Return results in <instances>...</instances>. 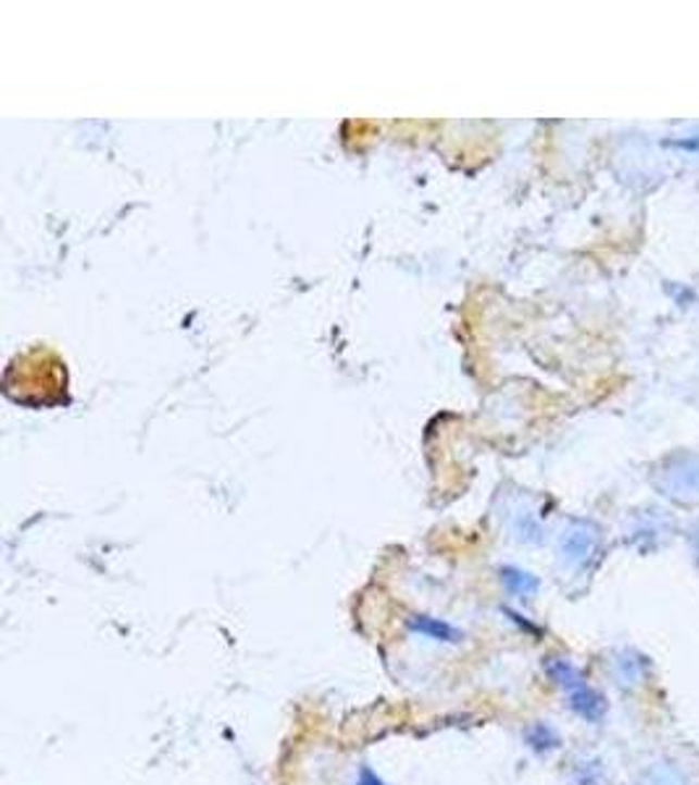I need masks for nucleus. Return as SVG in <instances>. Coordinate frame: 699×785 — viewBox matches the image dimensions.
I'll use <instances>...</instances> for the list:
<instances>
[{
	"mask_svg": "<svg viewBox=\"0 0 699 785\" xmlns=\"http://www.w3.org/2000/svg\"><path fill=\"white\" fill-rule=\"evenodd\" d=\"M639 785H686V777L682 775V770L673 768V764H656V768L645 772Z\"/></svg>",
	"mask_w": 699,
	"mask_h": 785,
	"instance_id": "39448f33",
	"label": "nucleus"
},
{
	"mask_svg": "<svg viewBox=\"0 0 699 785\" xmlns=\"http://www.w3.org/2000/svg\"><path fill=\"white\" fill-rule=\"evenodd\" d=\"M695 542H697V555H699V529H697V540Z\"/></svg>",
	"mask_w": 699,
	"mask_h": 785,
	"instance_id": "6e6552de",
	"label": "nucleus"
},
{
	"mask_svg": "<svg viewBox=\"0 0 699 785\" xmlns=\"http://www.w3.org/2000/svg\"><path fill=\"white\" fill-rule=\"evenodd\" d=\"M407 625L412 634L422 636V640L438 642V644H459L461 640H464V634H461L457 625H451L448 621H440V618H433V616H412L407 621Z\"/></svg>",
	"mask_w": 699,
	"mask_h": 785,
	"instance_id": "f03ea898",
	"label": "nucleus"
},
{
	"mask_svg": "<svg viewBox=\"0 0 699 785\" xmlns=\"http://www.w3.org/2000/svg\"><path fill=\"white\" fill-rule=\"evenodd\" d=\"M503 582L509 586L511 592L519 597H532L537 592V582L529 577V573L514 571V568H505L503 571Z\"/></svg>",
	"mask_w": 699,
	"mask_h": 785,
	"instance_id": "423d86ee",
	"label": "nucleus"
},
{
	"mask_svg": "<svg viewBox=\"0 0 699 785\" xmlns=\"http://www.w3.org/2000/svg\"><path fill=\"white\" fill-rule=\"evenodd\" d=\"M354 785H388V783L383 781V777L377 775L375 770L362 768V770H359V777H357V783H354Z\"/></svg>",
	"mask_w": 699,
	"mask_h": 785,
	"instance_id": "0eeeda50",
	"label": "nucleus"
},
{
	"mask_svg": "<svg viewBox=\"0 0 699 785\" xmlns=\"http://www.w3.org/2000/svg\"><path fill=\"white\" fill-rule=\"evenodd\" d=\"M545 670H548V675L553 679V684L563 692L571 712L579 714L587 723H600L602 714H606V699L587 684L579 668L571 666L569 660H561V657H553V660H548Z\"/></svg>",
	"mask_w": 699,
	"mask_h": 785,
	"instance_id": "f257e3e1",
	"label": "nucleus"
},
{
	"mask_svg": "<svg viewBox=\"0 0 699 785\" xmlns=\"http://www.w3.org/2000/svg\"><path fill=\"white\" fill-rule=\"evenodd\" d=\"M527 744L540 755H548V751L558 749V733L550 725L537 723L527 731Z\"/></svg>",
	"mask_w": 699,
	"mask_h": 785,
	"instance_id": "20e7f679",
	"label": "nucleus"
},
{
	"mask_svg": "<svg viewBox=\"0 0 699 785\" xmlns=\"http://www.w3.org/2000/svg\"><path fill=\"white\" fill-rule=\"evenodd\" d=\"M669 480L663 482L665 495L678 497V501H691L699 497V466L697 461L676 464V469L669 471Z\"/></svg>",
	"mask_w": 699,
	"mask_h": 785,
	"instance_id": "7ed1b4c3",
	"label": "nucleus"
}]
</instances>
